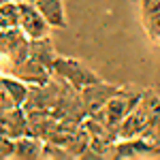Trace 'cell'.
Returning <instances> with one entry per match:
<instances>
[{"label": "cell", "instance_id": "4", "mask_svg": "<svg viewBox=\"0 0 160 160\" xmlns=\"http://www.w3.org/2000/svg\"><path fill=\"white\" fill-rule=\"evenodd\" d=\"M19 28L30 41L45 38L51 32V26L41 15V11L37 9V4L32 0H19Z\"/></svg>", "mask_w": 160, "mask_h": 160}, {"label": "cell", "instance_id": "18", "mask_svg": "<svg viewBox=\"0 0 160 160\" xmlns=\"http://www.w3.org/2000/svg\"><path fill=\"white\" fill-rule=\"evenodd\" d=\"M4 2H9V0H0V4H4Z\"/></svg>", "mask_w": 160, "mask_h": 160}, {"label": "cell", "instance_id": "16", "mask_svg": "<svg viewBox=\"0 0 160 160\" xmlns=\"http://www.w3.org/2000/svg\"><path fill=\"white\" fill-rule=\"evenodd\" d=\"M139 137H143V139L149 141L152 145L160 148V105H158V109L154 111V115L149 118V122L145 124L143 132H141Z\"/></svg>", "mask_w": 160, "mask_h": 160}, {"label": "cell", "instance_id": "13", "mask_svg": "<svg viewBox=\"0 0 160 160\" xmlns=\"http://www.w3.org/2000/svg\"><path fill=\"white\" fill-rule=\"evenodd\" d=\"M28 58L41 62V64L49 66L51 71H53V62H56V58H58V56H56V51H53V45H51L49 37L30 41V51H28Z\"/></svg>", "mask_w": 160, "mask_h": 160}, {"label": "cell", "instance_id": "19", "mask_svg": "<svg viewBox=\"0 0 160 160\" xmlns=\"http://www.w3.org/2000/svg\"><path fill=\"white\" fill-rule=\"evenodd\" d=\"M0 160H4V158H2V154H0Z\"/></svg>", "mask_w": 160, "mask_h": 160}, {"label": "cell", "instance_id": "17", "mask_svg": "<svg viewBox=\"0 0 160 160\" xmlns=\"http://www.w3.org/2000/svg\"><path fill=\"white\" fill-rule=\"evenodd\" d=\"M41 158L45 160H71V152L64 148V145H58V143H53V141H45L43 143V154H41Z\"/></svg>", "mask_w": 160, "mask_h": 160}, {"label": "cell", "instance_id": "5", "mask_svg": "<svg viewBox=\"0 0 160 160\" xmlns=\"http://www.w3.org/2000/svg\"><path fill=\"white\" fill-rule=\"evenodd\" d=\"M132 158H160V148L152 145L143 137L118 139L113 145L111 160H132Z\"/></svg>", "mask_w": 160, "mask_h": 160}, {"label": "cell", "instance_id": "14", "mask_svg": "<svg viewBox=\"0 0 160 160\" xmlns=\"http://www.w3.org/2000/svg\"><path fill=\"white\" fill-rule=\"evenodd\" d=\"M0 28H19V0H9L0 4Z\"/></svg>", "mask_w": 160, "mask_h": 160}, {"label": "cell", "instance_id": "10", "mask_svg": "<svg viewBox=\"0 0 160 160\" xmlns=\"http://www.w3.org/2000/svg\"><path fill=\"white\" fill-rule=\"evenodd\" d=\"M43 143L45 139L34 135H24L15 139V149H13V158L19 160H37L43 154Z\"/></svg>", "mask_w": 160, "mask_h": 160}, {"label": "cell", "instance_id": "12", "mask_svg": "<svg viewBox=\"0 0 160 160\" xmlns=\"http://www.w3.org/2000/svg\"><path fill=\"white\" fill-rule=\"evenodd\" d=\"M0 83L4 86L9 98L13 100L15 107H24L26 100H28V92H30V86H28L26 81L17 79L15 75H2V77H0Z\"/></svg>", "mask_w": 160, "mask_h": 160}, {"label": "cell", "instance_id": "8", "mask_svg": "<svg viewBox=\"0 0 160 160\" xmlns=\"http://www.w3.org/2000/svg\"><path fill=\"white\" fill-rule=\"evenodd\" d=\"M0 132L9 135L11 139L28 135V115L24 107H13V109L0 113Z\"/></svg>", "mask_w": 160, "mask_h": 160}, {"label": "cell", "instance_id": "15", "mask_svg": "<svg viewBox=\"0 0 160 160\" xmlns=\"http://www.w3.org/2000/svg\"><path fill=\"white\" fill-rule=\"evenodd\" d=\"M90 141H92V137H90V132H88L86 128H83V124H81V128L71 137V141H68L64 148L71 152L73 158H81V154L90 148Z\"/></svg>", "mask_w": 160, "mask_h": 160}, {"label": "cell", "instance_id": "1", "mask_svg": "<svg viewBox=\"0 0 160 160\" xmlns=\"http://www.w3.org/2000/svg\"><path fill=\"white\" fill-rule=\"evenodd\" d=\"M141 96H143V90H137V88H130V86H126V88L122 86V90H120L102 109L96 111V113H92V115L98 118L102 124H107V128L120 139L122 122L130 115V111L139 105Z\"/></svg>", "mask_w": 160, "mask_h": 160}, {"label": "cell", "instance_id": "3", "mask_svg": "<svg viewBox=\"0 0 160 160\" xmlns=\"http://www.w3.org/2000/svg\"><path fill=\"white\" fill-rule=\"evenodd\" d=\"M53 77L71 83L77 90H83L90 83L100 81L98 75L94 73L90 66H86L83 62L75 60V58H62V56H58L56 62H53Z\"/></svg>", "mask_w": 160, "mask_h": 160}, {"label": "cell", "instance_id": "2", "mask_svg": "<svg viewBox=\"0 0 160 160\" xmlns=\"http://www.w3.org/2000/svg\"><path fill=\"white\" fill-rule=\"evenodd\" d=\"M160 105V96L154 90H143V96L139 100L135 109L130 111V115L122 122L120 128V139H130V137H139L143 132L145 124L149 122V118L154 115V111Z\"/></svg>", "mask_w": 160, "mask_h": 160}, {"label": "cell", "instance_id": "7", "mask_svg": "<svg viewBox=\"0 0 160 160\" xmlns=\"http://www.w3.org/2000/svg\"><path fill=\"white\" fill-rule=\"evenodd\" d=\"M11 75H15L17 79H22L26 83H30V86H41V83H47L51 77H53V71H51L49 66H45L41 62L28 58L22 64L11 66Z\"/></svg>", "mask_w": 160, "mask_h": 160}, {"label": "cell", "instance_id": "9", "mask_svg": "<svg viewBox=\"0 0 160 160\" xmlns=\"http://www.w3.org/2000/svg\"><path fill=\"white\" fill-rule=\"evenodd\" d=\"M28 115V135L47 139L53 130V126L58 124V118L53 115V111L47 109H34V111H26Z\"/></svg>", "mask_w": 160, "mask_h": 160}, {"label": "cell", "instance_id": "11", "mask_svg": "<svg viewBox=\"0 0 160 160\" xmlns=\"http://www.w3.org/2000/svg\"><path fill=\"white\" fill-rule=\"evenodd\" d=\"M32 2L37 4V9L51 28H66V15H64L62 0H32Z\"/></svg>", "mask_w": 160, "mask_h": 160}, {"label": "cell", "instance_id": "6", "mask_svg": "<svg viewBox=\"0 0 160 160\" xmlns=\"http://www.w3.org/2000/svg\"><path fill=\"white\" fill-rule=\"evenodd\" d=\"M122 90V86H115V83H107V81H96V83H90L86 86L83 90H79L81 92V100H83V107H86L88 115H92V113H96L100 111L107 102H109L118 92Z\"/></svg>", "mask_w": 160, "mask_h": 160}]
</instances>
